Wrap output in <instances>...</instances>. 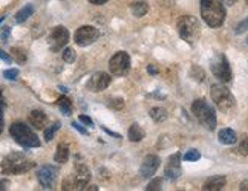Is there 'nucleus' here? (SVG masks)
Segmentation results:
<instances>
[{
    "label": "nucleus",
    "mask_w": 248,
    "mask_h": 191,
    "mask_svg": "<svg viewBox=\"0 0 248 191\" xmlns=\"http://www.w3.org/2000/svg\"><path fill=\"white\" fill-rule=\"evenodd\" d=\"M9 135L16 139V142H18V144L26 148L40 147L39 136L32 132L31 127H28L23 122H14L13 126L9 127Z\"/></svg>",
    "instance_id": "20e7f679"
},
{
    "label": "nucleus",
    "mask_w": 248,
    "mask_h": 191,
    "mask_svg": "<svg viewBox=\"0 0 248 191\" xmlns=\"http://www.w3.org/2000/svg\"><path fill=\"white\" fill-rule=\"evenodd\" d=\"M210 69H212V73L221 83H230L233 78L230 63H228L227 57L224 54H216L213 57L212 63H210Z\"/></svg>",
    "instance_id": "6e6552de"
},
{
    "label": "nucleus",
    "mask_w": 248,
    "mask_h": 191,
    "mask_svg": "<svg viewBox=\"0 0 248 191\" xmlns=\"http://www.w3.org/2000/svg\"><path fill=\"white\" fill-rule=\"evenodd\" d=\"M80 121L83 122V124H86V126H92V119L88 117V115H80Z\"/></svg>",
    "instance_id": "58836bf2"
},
{
    "label": "nucleus",
    "mask_w": 248,
    "mask_h": 191,
    "mask_svg": "<svg viewBox=\"0 0 248 191\" xmlns=\"http://www.w3.org/2000/svg\"><path fill=\"white\" fill-rule=\"evenodd\" d=\"M0 59H2L5 63H11L13 61V59H11V55H8L5 51H2V49H0Z\"/></svg>",
    "instance_id": "c9c22d12"
},
{
    "label": "nucleus",
    "mask_w": 248,
    "mask_h": 191,
    "mask_svg": "<svg viewBox=\"0 0 248 191\" xmlns=\"http://www.w3.org/2000/svg\"><path fill=\"white\" fill-rule=\"evenodd\" d=\"M47 42H49V47H51L52 52H59V51L63 49L66 44H68L69 31L66 29L64 26H55L54 29L51 31Z\"/></svg>",
    "instance_id": "9d476101"
},
{
    "label": "nucleus",
    "mask_w": 248,
    "mask_h": 191,
    "mask_svg": "<svg viewBox=\"0 0 248 191\" xmlns=\"http://www.w3.org/2000/svg\"><path fill=\"white\" fill-rule=\"evenodd\" d=\"M192 112L196 117V119L199 121V124H202L205 129H208V130L216 129V124H217L216 112L212 104L207 103V100H204V98L195 100L192 104Z\"/></svg>",
    "instance_id": "7ed1b4c3"
},
{
    "label": "nucleus",
    "mask_w": 248,
    "mask_h": 191,
    "mask_svg": "<svg viewBox=\"0 0 248 191\" xmlns=\"http://www.w3.org/2000/svg\"><path fill=\"white\" fill-rule=\"evenodd\" d=\"M28 119H30V124L35 129H45L47 122V117L42 110H32L30 113V117H28Z\"/></svg>",
    "instance_id": "f3484780"
},
{
    "label": "nucleus",
    "mask_w": 248,
    "mask_h": 191,
    "mask_svg": "<svg viewBox=\"0 0 248 191\" xmlns=\"http://www.w3.org/2000/svg\"><path fill=\"white\" fill-rule=\"evenodd\" d=\"M89 2H91L92 5H103V3H106L108 0H89Z\"/></svg>",
    "instance_id": "c03bdc74"
},
{
    "label": "nucleus",
    "mask_w": 248,
    "mask_h": 191,
    "mask_svg": "<svg viewBox=\"0 0 248 191\" xmlns=\"http://www.w3.org/2000/svg\"><path fill=\"white\" fill-rule=\"evenodd\" d=\"M108 106L113 110H121L124 107V100L123 98H110L109 103H108Z\"/></svg>",
    "instance_id": "c85d7f7f"
},
{
    "label": "nucleus",
    "mask_w": 248,
    "mask_h": 191,
    "mask_svg": "<svg viewBox=\"0 0 248 191\" xmlns=\"http://www.w3.org/2000/svg\"><path fill=\"white\" fill-rule=\"evenodd\" d=\"M236 153H239L242 156H248V136H244L239 142V146L234 150Z\"/></svg>",
    "instance_id": "bb28decb"
},
{
    "label": "nucleus",
    "mask_w": 248,
    "mask_h": 191,
    "mask_svg": "<svg viewBox=\"0 0 248 191\" xmlns=\"http://www.w3.org/2000/svg\"><path fill=\"white\" fill-rule=\"evenodd\" d=\"M201 17L208 26H222L225 22L224 2L222 0H201Z\"/></svg>",
    "instance_id": "f03ea898"
},
{
    "label": "nucleus",
    "mask_w": 248,
    "mask_h": 191,
    "mask_svg": "<svg viewBox=\"0 0 248 191\" xmlns=\"http://www.w3.org/2000/svg\"><path fill=\"white\" fill-rule=\"evenodd\" d=\"M190 75H192L193 78L198 80V81H204L205 80V72L199 68V66H193L192 71H190Z\"/></svg>",
    "instance_id": "cd10ccee"
},
{
    "label": "nucleus",
    "mask_w": 248,
    "mask_h": 191,
    "mask_svg": "<svg viewBox=\"0 0 248 191\" xmlns=\"http://www.w3.org/2000/svg\"><path fill=\"white\" fill-rule=\"evenodd\" d=\"M247 29H248V17L244 18V20H242L241 23H237L234 32H236V34H242V32H245Z\"/></svg>",
    "instance_id": "473e14b6"
},
{
    "label": "nucleus",
    "mask_w": 248,
    "mask_h": 191,
    "mask_svg": "<svg viewBox=\"0 0 248 191\" xmlns=\"http://www.w3.org/2000/svg\"><path fill=\"white\" fill-rule=\"evenodd\" d=\"M57 106H59V109L62 110L63 115H69L72 113V104H71V100L68 97H60L59 100H57Z\"/></svg>",
    "instance_id": "5701e85b"
},
{
    "label": "nucleus",
    "mask_w": 248,
    "mask_h": 191,
    "mask_svg": "<svg viewBox=\"0 0 248 191\" xmlns=\"http://www.w3.org/2000/svg\"><path fill=\"white\" fill-rule=\"evenodd\" d=\"M245 2H247V5H248V0H245Z\"/></svg>",
    "instance_id": "de8ad7c7"
},
{
    "label": "nucleus",
    "mask_w": 248,
    "mask_h": 191,
    "mask_svg": "<svg viewBox=\"0 0 248 191\" xmlns=\"http://www.w3.org/2000/svg\"><path fill=\"white\" fill-rule=\"evenodd\" d=\"M247 42H248V40H247Z\"/></svg>",
    "instance_id": "09e8293b"
},
{
    "label": "nucleus",
    "mask_w": 248,
    "mask_h": 191,
    "mask_svg": "<svg viewBox=\"0 0 248 191\" xmlns=\"http://www.w3.org/2000/svg\"><path fill=\"white\" fill-rule=\"evenodd\" d=\"M3 110H5V104L0 106V133L3 132V122H5V119H3Z\"/></svg>",
    "instance_id": "e433bc0d"
},
{
    "label": "nucleus",
    "mask_w": 248,
    "mask_h": 191,
    "mask_svg": "<svg viewBox=\"0 0 248 191\" xmlns=\"http://www.w3.org/2000/svg\"><path fill=\"white\" fill-rule=\"evenodd\" d=\"M98 37H100V31L95 26H89V25L78 28V29L75 31V35H74L75 43L81 47H86V46L92 44L93 42H97Z\"/></svg>",
    "instance_id": "9b49d317"
},
{
    "label": "nucleus",
    "mask_w": 248,
    "mask_h": 191,
    "mask_svg": "<svg viewBox=\"0 0 248 191\" xmlns=\"http://www.w3.org/2000/svg\"><path fill=\"white\" fill-rule=\"evenodd\" d=\"M164 175L169 180H176L181 176V155L179 153H175V155H171L167 159Z\"/></svg>",
    "instance_id": "2eb2a0df"
},
{
    "label": "nucleus",
    "mask_w": 248,
    "mask_h": 191,
    "mask_svg": "<svg viewBox=\"0 0 248 191\" xmlns=\"http://www.w3.org/2000/svg\"><path fill=\"white\" fill-rule=\"evenodd\" d=\"M60 129V122H54V124H51L49 127H46L45 129V141L46 142H49V141H52V138H54V135H55V132Z\"/></svg>",
    "instance_id": "393cba45"
},
{
    "label": "nucleus",
    "mask_w": 248,
    "mask_h": 191,
    "mask_svg": "<svg viewBox=\"0 0 248 191\" xmlns=\"http://www.w3.org/2000/svg\"><path fill=\"white\" fill-rule=\"evenodd\" d=\"M11 54H13V57L16 59L17 63H22L23 64L26 61V52L23 49H20V47H13Z\"/></svg>",
    "instance_id": "a878e982"
},
{
    "label": "nucleus",
    "mask_w": 248,
    "mask_h": 191,
    "mask_svg": "<svg viewBox=\"0 0 248 191\" xmlns=\"http://www.w3.org/2000/svg\"><path fill=\"white\" fill-rule=\"evenodd\" d=\"M72 127H75V130H78L81 135H88V130H86L83 126H80L78 122H72Z\"/></svg>",
    "instance_id": "4c0bfd02"
},
{
    "label": "nucleus",
    "mask_w": 248,
    "mask_h": 191,
    "mask_svg": "<svg viewBox=\"0 0 248 191\" xmlns=\"http://www.w3.org/2000/svg\"><path fill=\"white\" fill-rule=\"evenodd\" d=\"M103 130H104V132H106V133H108V135L113 136V138H118V139L121 138V136L118 135V133H113V132H110V130H109V129H106V127H103Z\"/></svg>",
    "instance_id": "a19ab883"
},
{
    "label": "nucleus",
    "mask_w": 248,
    "mask_h": 191,
    "mask_svg": "<svg viewBox=\"0 0 248 191\" xmlns=\"http://www.w3.org/2000/svg\"><path fill=\"white\" fill-rule=\"evenodd\" d=\"M2 104H5V98H3V93H2V90H0V106Z\"/></svg>",
    "instance_id": "49530a36"
},
{
    "label": "nucleus",
    "mask_w": 248,
    "mask_h": 191,
    "mask_svg": "<svg viewBox=\"0 0 248 191\" xmlns=\"http://www.w3.org/2000/svg\"><path fill=\"white\" fill-rule=\"evenodd\" d=\"M149 11V5L147 2H135L132 5V14L141 18V17H144Z\"/></svg>",
    "instance_id": "4be33fe9"
},
{
    "label": "nucleus",
    "mask_w": 248,
    "mask_h": 191,
    "mask_svg": "<svg viewBox=\"0 0 248 191\" xmlns=\"http://www.w3.org/2000/svg\"><path fill=\"white\" fill-rule=\"evenodd\" d=\"M161 185H163V179L161 177H156V179H154L152 182L147 185V191H158V190H161Z\"/></svg>",
    "instance_id": "c756f323"
},
{
    "label": "nucleus",
    "mask_w": 248,
    "mask_h": 191,
    "mask_svg": "<svg viewBox=\"0 0 248 191\" xmlns=\"http://www.w3.org/2000/svg\"><path fill=\"white\" fill-rule=\"evenodd\" d=\"M150 118L155 122H164L167 119V110L163 107H154L150 109Z\"/></svg>",
    "instance_id": "b1692460"
},
{
    "label": "nucleus",
    "mask_w": 248,
    "mask_h": 191,
    "mask_svg": "<svg viewBox=\"0 0 248 191\" xmlns=\"http://www.w3.org/2000/svg\"><path fill=\"white\" fill-rule=\"evenodd\" d=\"M34 14V6L32 5H26V6H23L20 11H18L17 14H16V22L17 23H23V22H26L28 18H30L31 15Z\"/></svg>",
    "instance_id": "412c9836"
},
{
    "label": "nucleus",
    "mask_w": 248,
    "mask_h": 191,
    "mask_svg": "<svg viewBox=\"0 0 248 191\" xmlns=\"http://www.w3.org/2000/svg\"><path fill=\"white\" fill-rule=\"evenodd\" d=\"M222 2L225 3V5H228V6H232V5H234L237 0H222Z\"/></svg>",
    "instance_id": "a18cd8bd"
},
{
    "label": "nucleus",
    "mask_w": 248,
    "mask_h": 191,
    "mask_svg": "<svg viewBox=\"0 0 248 191\" xmlns=\"http://www.w3.org/2000/svg\"><path fill=\"white\" fill-rule=\"evenodd\" d=\"M3 76L6 80H17L18 76V69H6L3 72Z\"/></svg>",
    "instance_id": "72a5a7b5"
},
{
    "label": "nucleus",
    "mask_w": 248,
    "mask_h": 191,
    "mask_svg": "<svg viewBox=\"0 0 248 191\" xmlns=\"http://www.w3.org/2000/svg\"><path fill=\"white\" fill-rule=\"evenodd\" d=\"M109 69L115 76H124L130 71V57L127 52L120 51L109 61Z\"/></svg>",
    "instance_id": "1a4fd4ad"
},
{
    "label": "nucleus",
    "mask_w": 248,
    "mask_h": 191,
    "mask_svg": "<svg viewBox=\"0 0 248 191\" xmlns=\"http://www.w3.org/2000/svg\"><path fill=\"white\" fill-rule=\"evenodd\" d=\"M9 34H11V28L9 26H3L2 29H0V38H2L3 42H6L9 38Z\"/></svg>",
    "instance_id": "f704fd0d"
},
{
    "label": "nucleus",
    "mask_w": 248,
    "mask_h": 191,
    "mask_svg": "<svg viewBox=\"0 0 248 191\" xmlns=\"http://www.w3.org/2000/svg\"><path fill=\"white\" fill-rule=\"evenodd\" d=\"M147 72L150 75H156L158 73V68H156V66H154V64H149L147 66Z\"/></svg>",
    "instance_id": "ea45409f"
},
{
    "label": "nucleus",
    "mask_w": 248,
    "mask_h": 191,
    "mask_svg": "<svg viewBox=\"0 0 248 191\" xmlns=\"http://www.w3.org/2000/svg\"><path fill=\"white\" fill-rule=\"evenodd\" d=\"M178 34L188 44H195L201 35V26L193 15H183L178 20Z\"/></svg>",
    "instance_id": "423d86ee"
},
{
    "label": "nucleus",
    "mask_w": 248,
    "mask_h": 191,
    "mask_svg": "<svg viewBox=\"0 0 248 191\" xmlns=\"http://www.w3.org/2000/svg\"><path fill=\"white\" fill-rule=\"evenodd\" d=\"M112 83V76L106 72H97V73H93L88 84H86V88H88L89 92H95V93H98V92H103V90H106L109 88V84Z\"/></svg>",
    "instance_id": "f8f14e48"
},
{
    "label": "nucleus",
    "mask_w": 248,
    "mask_h": 191,
    "mask_svg": "<svg viewBox=\"0 0 248 191\" xmlns=\"http://www.w3.org/2000/svg\"><path fill=\"white\" fill-rule=\"evenodd\" d=\"M217 138H219V142H221V144H225V146H233L237 141L236 132L232 129H222L221 132H219Z\"/></svg>",
    "instance_id": "a211bd4d"
},
{
    "label": "nucleus",
    "mask_w": 248,
    "mask_h": 191,
    "mask_svg": "<svg viewBox=\"0 0 248 191\" xmlns=\"http://www.w3.org/2000/svg\"><path fill=\"white\" fill-rule=\"evenodd\" d=\"M199 158H201V153H199L198 150H188L184 155L186 161H198Z\"/></svg>",
    "instance_id": "2f4dec72"
},
{
    "label": "nucleus",
    "mask_w": 248,
    "mask_h": 191,
    "mask_svg": "<svg viewBox=\"0 0 248 191\" xmlns=\"http://www.w3.org/2000/svg\"><path fill=\"white\" fill-rule=\"evenodd\" d=\"M159 164H161L159 156H156V155H149V156H146L144 161H142V164H141V168H140L141 177L142 179H150L158 171Z\"/></svg>",
    "instance_id": "ddd939ff"
},
{
    "label": "nucleus",
    "mask_w": 248,
    "mask_h": 191,
    "mask_svg": "<svg viewBox=\"0 0 248 191\" xmlns=\"http://www.w3.org/2000/svg\"><path fill=\"white\" fill-rule=\"evenodd\" d=\"M144 136H146L144 130H142L137 122L132 124V126L129 127V139L132 142H140L141 139H144Z\"/></svg>",
    "instance_id": "aec40b11"
},
{
    "label": "nucleus",
    "mask_w": 248,
    "mask_h": 191,
    "mask_svg": "<svg viewBox=\"0 0 248 191\" xmlns=\"http://www.w3.org/2000/svg\"><path fill=\"white\" fill-rule=\"evenodd\" d=\"M69 159V147L64 144V142H62V144H59V147H57V151L54 155V161L57 162V164H66Z\"/></svg>",
    "instance_id": "6ab92c4d"
},
{
    "label": "nucleus",
    "mask_w": 248,
    "mask_h": 191,
    "mask_svg": "<svg viewBox=\"0 0 248 191\" xmlns=\"http://www.w3.org/2000/svg\"><path fill=\"white\" fill-rule=\"evenodd\" d=\"M239 190L241 191H248V180H244V182L241 184V187H239Z\"/></svg>",
    "instance_id": "37998d69"
},
{
    "label": "nucleus",
    "mask_w": 248,
    "mask_h": 191,
    "mask_svg": "<svg viewBox=\"0 0 248 191\" xmlns=\"http://www.w3.org/2000/svg\"><path fill=\"white\" fill-rule=\"evenodd\" d=\"M91 180V171L84 164L77 162L74 168V175L68 179H64L62 190H84V187Z\"/></svg>",
    "instance_id": "0eeeda50"
},
{
    "label": "nucleus",
    "mask_w": 248,
    "mask_h": 191,
    "mask_svg": "<svg viewBox=\"0 0 248 191\" xmlns=\"http://www.w3.org/2000/svg\"><path fill=\"white\" fill-rule=\"evenodd\" d=\"M35 162L26 158L20 151H13L8 156L3 158L2 164H0V170L3 175H22L34 168Z\"/></svg>",
    "instance_id": "f257e3e1"
},
{
    "label": "nucleus",
    "mask_w": 248,
    "mask_h": 191,
    "mask_svg": "<svg viewBox=\"0 0 248 191\" xmlns=\"http://www.w3.org/2000/svg\"><path fill=\"white\" fill-rule=\"evenodd\" d=\"M225 184H227L225 176H212L205 180L202 190L204 191H221L225 187Z\"/></svg>",
    "instance_id": "dca6fc26"
},
{
    "label": "nucleus",
    "mask_w": 248,
    "mask_h": 191,
    "mask_svg": "<svg viewBox=\"0 0 248 191\" xmlns=\"http://www.w3.org/2000/svg\"><path fill=\"white\" fill-rule=\"evenodd\" d=\"M8 180H5V179H2V180H0V191H2V190H6L8 188Z\"/></svg>",
    "instance_id": "79ce46f5"
},
{
    "label": "nucleus",
    "mask_w": 248,
    "mask_h": 191,
    "mask_svg": "<svg viewBox=\"0 0 248 191\" xmlns=\"http://www.w3.org/2000/svg\"><path fill=\"white\" fill-rule=\"evenodd\" d=\"M63 60L66 63H74L75 61V51L71 49V47H68V49H64L63 52Z\"/></svg>",
    "instance_id": "7c9ffc66"
},
{
    "label": "nucleus",
    "mask_w": 248,
    "mask_h": 191,
    "mask_svg": "<svg viewBox=\"0 0 248 191\" xmlns=\"http://www.w3.org/2000/svg\"><path fill=\"white\" fill-rule=\"evenodd\" d=\"M210 97L221 112L228 113L236 107V98L224 84H213L212 89H210Z\"/></svg>",
    "instance_id": "39448f33"
},
{
    "label": "nucleus",
    "mask_w": 248,
    "mask_h": 191,
    "mask_svg": "<svg viewBox=\"0 0 248 191\" xmlns=\"http://www.w3.org/2000/svg\"><path fill=\"white\" fill-rule=\"evenodd\" d=\"M57 175H59V170L54 165H45L39 170L37 173V177H39V182L43 188L49 190L51 187H54L55 180H57Z\"/></svg>",
    "instance_id": "4468645a"
}]
</instances>
